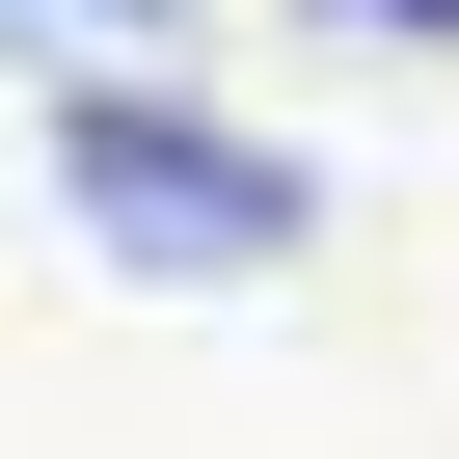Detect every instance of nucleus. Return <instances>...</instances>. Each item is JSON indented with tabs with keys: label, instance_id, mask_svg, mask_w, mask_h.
I'll return each mask as SVG.
<instances>
[{
	"label": "nucleus",
	"instance_id": "obj_1",
	"mask_svg": "<svg viewBox=\"0 0 459 459\" xmlns=\"http://www.w3.org/2000/svg\"><path fill=\"white\" fill-rule=\"evenodd\" d=\"M55 189H82V244H108V271H162V298H189V271H298V216H325L271 135H216V108H189V82H135V55H82V82H55Z\"/></svg>",
	"mask_w": 459,
	"mask_h": 459
},
{
	"label": "nucleus",
	"instance_id": "obj_2",
	"mask_svg": "<svg viewBox=\"0 0 459 459\" xmlns=\"http://www.w3.org/2000/svg\"><path fill=\"white\" fill-rule=\"evenodd\" d=\"M0 28H108V55H162V28H189V0H0Z\"/></svg>",
	"mask_w": 459,
	"mask_h": 459
},
{
	"label": "nucleus",
	"instance_id": "obj_3",
	"mask_svg": "<svg viewBox=\"0 0 459 459\" xmlns=\"http://www.w3.org/2000/svg\"><path fill=\"white\" fill-rule=\"evenodd\" d=\"M325 28H459V0H325Z\"/></svg>",
	"mask_w": 459,
	"mask_h": 459
}]
</instances>
